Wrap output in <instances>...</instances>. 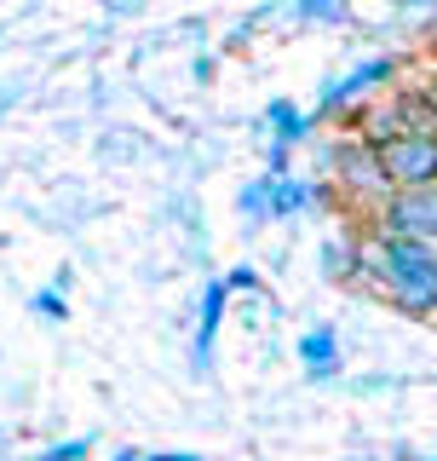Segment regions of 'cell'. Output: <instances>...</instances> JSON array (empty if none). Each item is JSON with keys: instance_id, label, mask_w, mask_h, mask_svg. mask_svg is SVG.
I'll use <instances>...</instances> for the list:
<instances>
[{"instance_id": "obj_1", "label": "cell", "mask_w": 437, "mask_h": 461, "mask_svg": "<svg viewBox=\"0 0 437 461\" xmlns=\"http://www.w3.org/2000/svg\"><path fill=\"white\" fill-rule=\"evenodd\" d=\"M362 277L380 283L391 306L409 317H437V249L409 237H362Z\"/></svg>"}, {"instance_id": "obj_2", "label": "cell", "mask_w": 437, "mask_h": 461, "mask_svg": "<svg viewBox=\"0 0 437 461\" xmlns=\"http://www.w3.org/2000/svg\"><path fill=\"white\" fill-rule=\"evenodd\" d=\"M374 156H380L391 191L397 185H437V127H409V133L374 144Z\"/></svg>"}, {"instance_id": "obj_3", "label": "cell", "mask_w": 437, "mask_h": 461, "mask_svg": "<svg viewBox=\"0 0 437 461\" xmlns=\"http://www.w3.org/2000/svg\"><path fill=\"white\" fill-rule=\"evenodd\" d=\"M380 237H409L437 249V185H397L380 202Z\"/></svg>"}, {"instance_id": "obj_4", "label": "cell", "mask_w": 437, "mask_h": 461, "mask_svg": "<svg viewBox=\"0 0 437 461\" xmlns=\"http://www.w3.org/2000/svg\"><path fill=\"white\" fill-rule=\"evenodd\" d=\"M323 162L334 167V179H340V191L352 196V202H374V208H380V202L391 196V179H386L380 156H374V144L345 139V144H334Z\"/></svg>"}, {"instance_id": "obj_5", "label": "cell", "mask_w": 437, "mask_h": 461, "mask_svg": "<svg viewBox=\"0 0 437 461\" xmlns=\"http://www.w3.org/2000/svg\"><path fill=\"white\" fill-rule=\"evenodd\" d=\"M397 76V58H362L357 69H345L340 81H328L323 86V115H340V110H352V104H362L369 93H380V86Z\"/></svg>"}, {"instance_id": "obj_6", "label": "cell", "mask_w": 437, "mask_h": 461, "mask_svg": "<svg viewBox=\"0 0 437 461\" xmlns=\"http://www.w3.org/2000/svg\"><path fill=\"white\" fill-rule=\"evenodd\" d=\"M225 300H230L225 277H213L208 288H201V323H196V369H208V364H213V340H218V323H225Z\"/></svg>"}, {"instance_id": "obj_7", "label": "cell", "mask_w": 437, "mask_h": 461, "mask_svg": "<svg viewBox=\"0 0 437 461\" xmlns=\"http://www.w3.org/2000/svg\"><path fill=\"white\" fill-rule=\"evenodd\" d=\"M299 357H305V369H311L317 381H328V375L340 369V335H334V323L305 329V335H299Z\"/></svg>"}, {"instance_id": "obj_8", "label": "cell", "mask_w": 437, "mask_h": 461, "mask_svg": "<svg viewBox=\"0 0 437 461\" xmlns=\"http://www.w3.org/2000/svg\"><path fill=\"white\" fill-rule=\"evenodd\" d=\"M265 127H271V144L294 150V144L311 133V115H305L294 98H271V104H265Z\"/></svg>"}, {"instance_id": "obj_9", "label": "cell", "mask_w": 437, "mask_h": 461, "mask_svg": "<svg viewBox=\"0 0 437 461\" xmlns=\"http://www.w3.org/2000/svg\"><path fill=\"white\" fill-rule=\"evenodd\" d=\"M323 271L334 283H357L362 277V237H328L323 242Z\"/></svg>"}, {"instance_id": "obj_10", "label": "cell", "mask_w": 437, "mask_h": 461, "mask_svg": "<svg viewBox=\"0 0 437 461\" xmlns=\"http://www.w3.org/2000/svg\"><path fill=\"white\" fill-rule=\"evenodd\" d=\"M271 179V220H294V213L311 208V185L294 179V173H265Z\"/></svg>"}, {"instance_id": "obj_11", "label": "cell", "mask_w": 437, "mask_h": 461, "mask_svg": "<svg viewBox=\"0 0 437 461\" xmlns=\"http://www.w3.org/2000/svg\"><path fill=\"white\" fill-rule=\"evenodd\" d=\"M305 23H352V0H288Z\"/></svg>"}, {"instance_id": "obj_12", "label": "cell", "mask_w": 437, "mask_h": 461, "mask_svg": "<svg viewBox=\"0 0 437 461\" xmlns=\"http://www.w3.org/2000/svg\"><path fill=\"white\" fill-rule=\"evenodd\" d=\"M236 208H242V220H254V225H265V220H271V179H265V173L242 185Z\"/></svg>"}, {"instance_id": "obj_13", "label": "cell", "mask_w": 437, "mask_h": 461, "mask_svg": "<svg viewBox=\"0 0 437 461\" xmlns=\"http://www.w3.org/2000/svg\"><path fill=\"white\" fill-rule=\"evenodd\" d=\"M29 306H35V317H47V323H64V317H69V300H64V288H40V294L29 300Z\"/></svg>"}, {"instance_id": "obj_14", "label": "cell", "mask_w": 437, "mask_h": 461, "mask_svg": "<svg viewBox=\"0 0 437 461\" xmlns=\"http://www.w3.org/2000/svg\"><path fill=\"white\" fill-rule=\"evenodd\" d=\"M86 450H93V438H64V444H52V450L29 456V461H81Z\"/></svg>"}, {"instance_id": "obj_15", "label": "cell", "mask_w": 437, "mask_h": 461, "mask_svg": "<svg viewBox=\"0 0 437 461\" xmlns=\"http://www.w3.org/2000/svg\"><path fill=\"white\" fill-rule=\"evenodd\" d=\"M225 288H259V271H247V266H242V271H230Z\"/></svg>"}, {"instance_id": "obj_16", "label": "cell", "mask_w": 437, "mask_h": 461, "mask_svg": "<svg viewBox=\"0 0 437 461\" xmlns=\"http://www.w3.org/2000/svg\"><path fill=\"white\" fill-rule=\"evenodd\" d=\"M288 156H294V150H282V144H271V167H265V173H288Z\"/></svg>"}, {"instance_id": "obj_17", "label": "cell", "mask_w": 437, "mask_h": 461, "mask_svg": "<svg viewBox=\"0 0 437 461\" xmlns=\"http://www.w3.org/2000/svg\"><path fill=\"white\" fill-rule=\"evenodd\" d=\"M397 6H409V12H437V0H397Z\"/></svg>"}, {"instance_id": "obj_18", "label": "cell", "mask_w": 437, "mask_h": 461, "mask_svg": "<svg viewBox=\"0 0 437 461\" xmlns=\"http://www.w3.org/2000/svg\"><path fill=\"white\" fill-rule=\"evenodd\" d=\"M144 461H201V456H144Z\"/></svg>"}, {"instance_id": "obj_19", "label": "cell", "mask_w": 437, "mask_h": 461, "mask_svg": "<svg viewBox=\"0 0 437 461\" xmlns=\"http://www.w3.org/2000/svg\"><path fill=\"white\" fill-rule=\"evenodd\" d=\"M115 461H144V456H138V450H121V456H115Z\"/></svg>"}, {"instance_id": "obj_20", "label": "cell", "mask_w": 437, "mask_h": 461, "mask_svg": "<svg viewBox=\"0 0 437 461\" xmlns=\"http://www.w3.org/2000/svg\"><path fill=\"white\" fill-rule=\"evenodd\" d=\"M426 98H432V110H437V76H432V86H426Z\"/></svg>"}, {"instance_id": "obj_21", "label": "cell", "mask_w": 437, "mask_h": 461, "mask_svg": "<svg viewBox=\"0 0 437 461\" xmlns=\"http://www.w3.org/2000/svg\"><path fill=\"white\" fill-rule=\"evenodd\" d=\"M432 461H437V456H432Z\"/></svg>"}]
</instances>
